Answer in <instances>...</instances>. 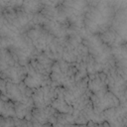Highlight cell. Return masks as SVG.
<instances>
[{"label": "cell", "instance_id": "1", "mask_svg": "<svg viewBox=\"0 0 127 127\" xmlns=\"http://www.w3.org/2000/svg\"><path fill=\"white\" fill-rule=\"evenodd\" d=\"M115 17L114 8L108 1H99L89 6L84 18V29L90 34H101L109 29Z\"/></svg>", "mask_w": 127, "mask_h": 127}, {"label": "cell", "instance_id": "2", "mask_svg": "<svg viewBox=\"0 0 127 127\" xmlns=\"http://www.w3.org/2000/svg\"><path fill=\"white\" fill-rule=\"evenodd\" d=\"M78 30L79 29H76V32L72 34L69 33V35L64 40L63 45L62 60L73 64L82 62L88 56V49L83 41L81 32L77 33Z\"/></svg>", "mask_w": 127, "mask_h": 127}, {"label": "cell", "instance_id": "3", "mask_svg": "<svg viewBox=\"0 0 127 127\" xmlns=\"http://www.w3.org/2000/svg\"><path fill=\"white\" fill-rule=\"evenodd\" d=\"M61 90L66 102L73 107V110L83 109L90 103L91 92L87 86V76L76 80L67 87H61Z\"/></svg>", "mask_w": 127, "mask_h": 127}, {"label": "cell", "instance_id": "4", "mask_svg": "<svg viewBox=\"0 0 127 127\" xmlns=\"http://www.w3.org/2000/svg\"><path fill=\"white\" fill-rule=\"evenodd\" d=\"M77 68L75 64L64 60H57L52 66L50 78L54 85L58 87H67L76 81Z\"/></svg>", "mask_w": 127, "mask_h": 127}, {"label": "cell", "instance_id": "5", "mask_svg": "<svg viewBox=\"0 0 127 127\" xmlns=\"http://www.w3.org/2000/svg\"><path fill=\"white\" fill-rule=\"evenodd\" d=\"M61 6L71 28H84V18L89 8L88 2L85 0H64Z\"/></svg>", "mask_w": 127, "mask_h": 127}, {"label": "cell", "instance_id": "6", "mask_svg": "<svg viewBox=\"0 0 127 127\" xmlns=\"http://www.w3.org/2000/svg\"><path fill=\"white\" fill-rule=\"evenodd\" d=\"M33 90L29 88L25 82H10L1 78V94L5 95L13 102H30L32 99Z\"/></svg>", "mask_w": 127, "mask_h": 127}, {"label": "cell", "instance_id": "7", "mask_svg": "<svg viewBox=\"0 0 127 127\" xmlns=\"http://www.w3.org/2000/svg\"><path fill=\"white\" fill-rule=\"evenodd\" d=\"M59 90L60 87L54 85L53 83H49L34 89L32 93V99L35 107L43 108V107L51 106L54 100L57 98L59 94Z\"/></svg>", "mask_w": 127, "mask_h": 127}, {"label": "cell", "instance_id": "8", "mask_svg": "<svg viewBox=\"0 0 127 127\" xmlns=\"http://www.w3.org/2000/svg\"><path fill=\"white\" fill-rule=\"evenodd\" d=\"M90 101L94 109L99 113H103L105 110L117 106L120 102L118 97L108 88L95 93H91Z\"/></svg>", "mask_w": 127, "mask_h": 127}, {"label": "cell", "instance_id": "9", "mask_svg": "<svg viewBox=\"0 0 127 127\" xmlns=\"http://www.w3.org/2000/svg\"><path fill=\"white\" fill-rule=\"evenodd\" d=\"M57 115H58V111L52 105L43 108L35 107L32 111L29 121L31 122L32 125H36V126L48 125V124L55 125L57 120Z\"/></svg>", "mask_w": 127, "mask_h": 127}, {"label": "cell", "instance_id": "10", "mask_svg": "<svg viewBox=\"0 0 127 127\" xmlns=\"http://www.w3.org/2000/svg\"><path fill=\"white\" fill-rule=\"evenodd\" d=\"M24 82L32 90L44 86L46 84L52 83L50 75L40 71L39 69L33 67L30 64H27V74L24 79Z\"/></svg>", "mask_w": 127, "mask_h": 127}, {"label": "cell", "instance_id": "11", "mask_svg": "<svg viewBox=\"0 0 127 127\" xmlns=\"http://www.w3.org/2000/svg\"><path fill=\"white\" fill-rule=\"evenodd\" d=\"M27 74V65L21 64L16 62L12 65L8 66L4 70H1V78H4L10 82H23Z\"/></svg>", "mask_w": 127, "mask_h": 127}, {"label": "cell", "instance_id": "12", "mask_svg": "<svg viewBox=\"0 0 127 127\" xmlns=\"http://www.w3.org/2000/svg\"><path fill=\"white\" fill-rule=\"evenodd\" d=\"M112 55L115 65L121 71L127 73V42L112 48Z\"/></svg>", "mask_w": 127, "mask_h": 127}, {"label": "cell", "instance_id": "13", "mask_svg": "<svg viewBox=\"0 0 127 127\" xmlns=\"http://www.w3.org/2000/svg\"><path fill=\"white\" fill-rule=\"evenodd\" d=\"M87 86L91 93H95L108 88L106 73L101 71V72L87 75Z\"/></svg>", "mask_w": 127, "mask_h": 127}, {"label": "cell", "instance_id": "14", "mask_svg": "<svg viewBox=\"0 0 127 127\" xmlns=\"http://www.w3.org/2000/svg\"><path fill=\"white\" fill-rule=\"evenodd\" d=\"M45 6L44 0H22L21 9L27 13L37 15L39 14Z\"/></svg>", "mask_w": 127, "mask_h": 127}, {"label": "cell", "instance_id": "15", "mask_svg": "<svg viewBox=\"0 0 127 127\" xmlns=\"http://www.w3.org/2000/svg\"><path fill=\"white\" fill-rule=\"evenodd\" d=\"M52 106L59 112V113H72L73 112V107L71 105H69L66 100L64 99L61 87L59 90V94L57 96V98L54 100V102L52 103Z\"/></svg>", "mask_w": 127, "mask_h": 127}, {"label": "cell", "instance_id": "16", "mask_svg": "<svg viewBox=\"0 0 127 127\" xmlns=\"http://www.w3.org/2000/svg\"><path fill=\"white\" fill-rule=\"evenodd\" d=\"M1 117L8 118V117H16L15 112V103L8 99L5 95L1 94V110H0Z\"/></svg>", "mask_w": 127, "mask_h": 127}, {"label": "cell", "instance_id": "17", "mask_svg": "<svg viewBox=\"0 0 127 127\" xmlns=\"http://www.w3.org/2000/svg\"><path fill=\"white\" fill-rule=\"evenodd\" d=\"M64 0H44L45 4H49V5H61Z\"/></svg>", "mask_w": 127, "mask_h": 127}, {"label": "cell", "instance_id": "18", "mask_svg": "<svg viewBox=\"0 0 127 127\" xmlns=\"http://www.w3.org/2000/svg\"><path fill=\"white\" fill-rule=\"evenodd\" d=\"M86 2H88V3H97V2H99V1H101V0H85Z\"/></svg>", "mask_w": 127, "mask_h": 127}]
</instances>
